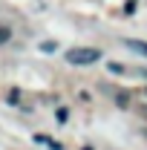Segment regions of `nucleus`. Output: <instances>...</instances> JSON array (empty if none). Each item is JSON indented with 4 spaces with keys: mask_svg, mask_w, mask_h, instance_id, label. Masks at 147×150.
I'll return each mask as SVG.
<instances>
[{
    "mask_svg": "<svg viewBox=\"0 0 147 150\" xmlns=\"http://www.w3.org/2000/svg\"><path fill=\"white\" fill-rule=\"evenodd\" d=\"M64 58L72 67H90V64H95L101 58V49H95V46H72V49H66Z\"/></svg>",
    "mask_w": 147,
    "mask_h": 150,
    "instance_id": "1",
    "label": "nucleus"
},
{
    "mask_svg": "<svg viewBox=\"0 0 147 150\" xmlns=\"http://www.w3.org/2000/svg\"><path fill=\"white\" fill-rule=\"evenodd\" d=\"M124 46H127V49H133L136 55L147 58V43H144V40H124Z\"/></svg>",
    "mask_w": 147,
    "mask_h": 150,
    "instance_id": "2",
    "label": "nucleus"
},
{
    "mask_svg": "<svg viewBox=\"0 0 147 150\" xmlns=\"http://www.w3.org/2000/svg\"><path fill=\"white\" fill-rule=\"evenodd\" d=\"M35 142H37V144H46V147H52V150H64L61 144H58V142H52V139H49V136H43V133H37V136H35Z\"/></svg>",
    "mask_w": 147,
    "mask_h": 150,
    "instance_id": "3",
    "label": "nucleus"
},
{
    "mask_svg": "<svg viewBox=\"0 0 147 150\" xmlns=\"http://www.w3.org/2000/svg\"><path fill=\"white\" fill-rule=\"evenodd\" d=\"M9 40H12V29L0 23V46H3V43H9Z\"/></svg>",
    "mask_w": 147,
    "mask_h": 150,
    "instance_id": "4",
    "label": "nucleus"
},
{
    "mask_svg": "<svg viewBox=\"0 0 147 150\" xmlns=\"http://www.w3.org/2000/svg\"><path fill=\"white\" fill-rule=\"evenodd\" d=\"M118 107H130V93H118Z\"/></svg>",
    "mask_w": 147,
    "mask_h": 150,
    "instance_id": "5",
    "label": "nucleus"
},
{
    "mask_svg": "<svg viewBox=\"0 0 147 150\" xmlns=\"http://www.w3.org/2000/svg\"><path fill=\"white\" fill-rule=\"evenodd\" d=\"M55 115H58V121H61V124H64V121H66V118H69V110H66V107H61V110H58Z\"/></svg>",
    "mask_w": 147,
    "mask_h": 150,
    "instance_id": "6",
    "label": "nucleus"
},
{
    "mask_svg": "<svg viewBox=\"0 0 147 150\" xmlns=\"http://www.w3.org/2000/svg\"><path fill=\"white\" fill-rule=\"evenodd\" d=\"M40 49H43V52H55V40H46V43H40Z\"/></svg>",
    "mask_w": 147,
    "mask_h": 150,
    "instance_id": "7",
    "label": "nucleus"
},
{
    "mask_svg": "<svg viewBox=\"0 0 147 150\" xmlns=\"http://www.w3.org/2000/svg\"><path fill=\"white\" fill-rule=\"evenodd\" d=\"M124 12H127V15H133V12H136V0H127V6H124Z\"/></svg>",
    "mask_w": 147,
    "mask_h": 150,
    "instance_id": "8",
    "label": "nucleus"
},
{
    "mask_svg": "<svg viewBox=\"0 0 147 150\" xmlns=\"http://www.w3.org/2000/svg\"><path fill=\"white\" fill-rule=\"evenodd\" d=\"M9 101H12V104H15V101H20V93H18V90H12V93H9Z\"/></svg>",
    "mask_w": 147,
    "mask_h": 150,
    "instance_id": "9",
    "label": "nucleus"
},
{
    "mask_svg": "<svg viewBox=\"0 0 147 150\" xmlns=\"http://www.w3.org/2000/svg\"><path fill=\"white\" fill-rule=\"evenodd\" d=\"M141 115H144V118H147V104H144V107H141Z\"/></svg>",
    "mask_w": 147,
    "mask_h": 150,
    "instance_id": "10",
    "label": "nucleus"
},
{
    "mask_svg": "<svg viewBox=\"0 0 147 150\" xmlns=\"http://www.w3.org/2000/svg\"><path fill=\"white\" fill-rule=\"evenodd\" d=\"M84 150H92V147H84Z\"/></svg>",
    "mask_w": 147,
    "mask_h": 150,
    "instance_id": "11",
    "label": "nucleus"
},
{
    "mask_svg": "<svg viewBox=\"0 0 147 150\" xmlns=\"http://www.w3.org/2000/svg\"><path fill=\"white\" fill-rule=\"evenodd\" d=\"M144 93H147V87H144Z\"/></svg>",
    "mask_w": 147,
    "mask_h": 150,
    "instance_id": "12",
    "label": "nucleus"
}]
</instances>
